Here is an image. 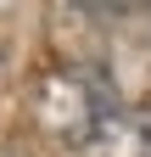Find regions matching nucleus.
<instances>
[{
    "mask_svg": "<svg viewBox=\"0 0 151 157\" xmlns=\"http://www.w3.org/2000/svg\"><path fill=\"white\" fill-rule=\"evenodd\" d=\"M90 140L106 146V151H123V157H151V112H123L118 107Z\"/></svg>",
    "mask_w": 151,
    "mask_h": 157,
    "instance_id": "nucleus-1",
    "label": "nucleus"
},
{
    "mask_svg": "<svg viewBox=\"0 0 151 157\" xmlns=\"http://www.w3.org/2000/svg\"><path fill=\"white\" fill-rule=\"evenodd\" d=\"M0 157H23V151H0Z\"/></svg>",
    "mask_w": 151,
    "mask_h": 157,
    "instance_id": "nucleus-2",
    "label": "nucleus"
}]
</instances>
